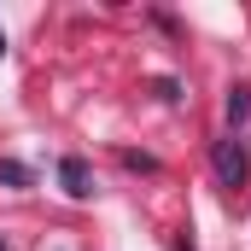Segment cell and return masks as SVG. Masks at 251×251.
I'll use <instances>...</instances> for the list:
<instances>
[{"instance_id":"3","label":"cell","mask_w":251,"mask_h":251,"mask_svg":"<svg viewBox=\"0 0 251 251\" xmlns=\"http://www.w3.org/2000/svg\"><path fill=\"white\" fill-rule=\"evenodd\" d=\"M246 111H251V88L234 82V88H228V123H246Z\"/></svg>"},{"instance_id":"7","label":"cell","mask_w":251,"mask_h":251,"mask_svg":"<svg viewBox=\"0 0 251 251\" xmlns=\"http://www.w3.org/2000/svg\"><path fill=\"white\" fill-rule=\"evenodd\" d=\"M0 47H6V41H0Z\"/></svg>"},{"instance_id":"5","label":"cell","mask_w":251,"mask_h":251,"mask_svg":"<svg viewBox=\"0 0 251 251\" xmlns=\"http://www.w3.org/2000/svg\"><path fill=\"white\" fill-rule=\"evenodd\" d=\"M123 164L128 170H158V158H146V152H123Z\"/></svg>"},{"instance_id":"6","label":"cell","mask_w":251,"mask_h":251,"mask_svg":"<svg viewBox=\"0 0 251 251\" xmlns=\"http://www.w3.org/2000/svg\"><path fill=\"white\" fill-rule=\"evenodd\" d=\"M0 251H6V240H0Z\"/></svg>"},{"instance_id":"1","label":"cell","mask_w":251,"mask_h":251,"mask_svg":"<svg viewBox=\"0 0 251 251\" xmlns=\"http://www.w3.org/2000/svg\"><path fill=\"white\" fill-rule=\"evenodd\" d=\"M210 170H216V181L228 193H240L251 181V152H246V140L240 134H228V140H216L210 146Z\"/></svg>"},{"instance_id":"2","label":"cell","mask_w":251,"mask_h":251,"mask_svg":"<svg viewBox=\"0 0 251 251\" xmlns=\"http://www.w3.org/2000/svg\"><path fill=\"white\" fill-rule=\"evenodd\" d=\"M59 181H64L70 199H88V193H94V170H88L82 158H64V164H59Z\"/></svg>"},{"instance_id":"4","label":"cell","mask_w":251,"mask_h":251,"mask_svg":"<svg viewBox=\"0 0 251 251\" xmlns=\"http://www.w3.org/2000/svg\"><path fill=\"white\" fill-rule=\"evenodd\" d=\"M0 181H6V187H29V170H24V164H12V158H6V164H0Z\"/></svg>"}]
</instances>
